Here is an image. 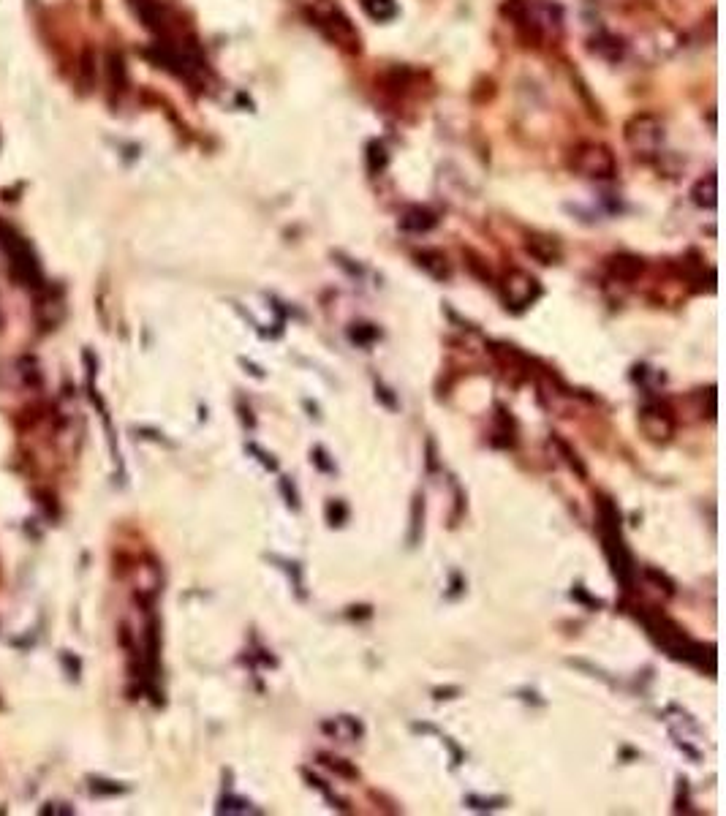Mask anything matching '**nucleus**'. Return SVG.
<instances>
[{"instance_id": "f257e3e1", "label": "nucleus", "mask_w": 726, "mask_h": 816, "mask_svg": "<svg viewBox=\"0 0 726 816\" xmlns=\"http://www.w3.org/2000/svg\"><path fill=\"white\" fill-rule=\"evenodd\" d=\"M308 20L313 28L321 30V36L335 44L349 55H357L362 49V36H359L357 25L351 22L346 11L340 9L332 0H313L308 6Z\"/></svg>"}, {"instance_id": "f03ea898", "label": "nucleus", "mask_w": 726, "mask_h": 816, "mask_svg": "<svg viewBox=\"0 0 726 816\" xmlns=\"http://www.w3.org/2000/svg\"><path fill=\"white\" fill-rule=\"evenodd\" d=\"M0 251L6 256V264H9L11 275L17 281L30 286V289L41 286L39 256L30 248L28 240L14 226L6 224V221H0Z\"/></svg>"}, {"instance_id": "7ed1b4c3", "label": "nucleus", "mask_w": 726, "mask_h": 816, "mask_svg": "<svg viewBox=\"0 0 726 816\" xmlns=\"http://www.w3.org/2000/svg\"><path fill=\"white\" fill-rule=\"evenodd\" d=\"M623 139L626 145L631 147V153H637L642 158H653L659 156L661 147H664V139H667V131H664V120L653 112H642V115H634L623 126Z\"/></svg>"}, {"instance_id": "20e7f679", "label": "nucleus", "mask_w": 726, "mask_h": 816, "mask_svg": "<svg viewBox=\"0 0 726 816\" xmlns=\"http://www.w3.org/2000/svg\"><path fill=\"white\" fill-rule=\"evenodd\" d=\"M572 169L588 180H612L618 175V161L601 142H582L572 150Z\"/></svg>"}, {"instance_id": "39448f33", "label": "nucleus", "mask_w": 726, "mask_h": 816, "mask_svg": "<svg viewBox=\"0 0 726 816\" xmlns=\"http://www.w3.org/2000/svg\"><path fill=\"white\" fill-rule=\"evenodd\" d=\"M501 289H504L506 305H512L514 311H523V308H528V305L539 300V294H542V286H539V281L533 278L531 272H525V270L506 272Z\"/></svg>"}, {"instance_id": "423d86ee", "label": "nucleus", "mask_w": 726, "mask_h": 816, "mask_svg": "<svg viewBox=\"0 0 726 816\" xmlns=\"http://www.w3.org/2000/svg\"><path fill=\"white\" fill-rule=\"evenodd\" d=\"M639 425L645 430V436L653 441H667L675 433V419L664 406H645L639 414Z\"/></svg>"}, {"instance_id": "0eeeda50", "label": "nucleus", "mask_w": 726, "mask_h": 816, "mask_svg": "<svg viewBox=\"0 0 726 816\" xmlns=\"http://www.w3.org/2000/svg\"><path fill=\"white\" fill-rule=\"evenodd\" d=\"M436 224V213H430L427 207H408L406 213L400 215V229H406V232H430Z\"/></svg>"}, {"instance_id": "6e6552de", "label": "nucleus", "mask_w": 726, "mask_h": 816, "mask_svg": "<svg viewBox=\"0 0 726 816\" xmlns=\"http://www.w3.org/2000/svg\"><path fill=\"white\" fill-rule=\"evenodd\" d=\"M691 199L697 207H705V210H713L718 204V177L710 172V175L699 177L694 188H691Z\"/></svg>"}, {"instance_id": "1a4fd4ad", "label": "nucleus", "mask_w": 726, "mask_h": 816, "mask_svg": "<svg viewBox=\"0 0 726 816\" xmlns=\"http://www.w3.org/2000/svg\"><path fill=\"white\" fill-rule=\"evenodd\" d=\"M131 3H134L136 14L142 17L147 28L155 30V33L166 30V11L158 0H131Z\"/></svg>"}, {"instance_id": "9d476101", "label": "nucleus", "mask_w": 726, "mask_h": 816, "mask_svg": "<svg viewBox=\"0 0 726 816\" xmlns=\"http://www.w3.org/2000/svg\"><path fill=\"white\" fill-rule=\"evenodd\" d=\"M610 272L615 278H620V281H634V278H639V272H642V259H637V256H626V253L612 256Z\"/></svg>"}, {"instance_id": "9b49d317", "label": "nucleus", "mask_w": 726, "mask_h": 816, "mask_svg": "<svg viewBox=\"0 0 726 816\" xmlns=\"http://www.w3.org/2000/svg\"><path fill=\"white\" fill-rule=\"evenodd\" d=\"M417 259H419V267L430 272V275H433L436 281H444V278H449V275H452L449 264H446V256L441 251H422Z\"/></svg>"}, {"instance_id": "f8f14e48", "label": "nucleus", "mask_w": 726, "mask_h": 816, "mask_svg": "<svg viewBox=\"0 0 726 816\" xmlns=\"http://www.w3.org/2000/svg\"><path fill=\"white\" fill-rule=\"evenodd\" d=\"M528 251H531L542 264H552L561 259V248H558V243L550 240V237H531V240H528Z\"/></svg>"}, {"instance_id": "ddd939ff", "label": "nucleus", "mask_w": 726, "mask_h": 816, "mask_svg": "<svg viewBox=\"0 0 726 816\" xmlns=\"http://www.w3.org/2000/svg\"><path fill=\"white\" fill-rule=\"evenodd\" d=\"M359 6L365 9L370 20L389 22L397 17V3L395 0H359Z\"/></svg>"}, {"instance_id": "4468645a", "label": "nucleus", "mask_w": 726, "mask_h": 816, "mask_svg": "<svg viewBox=\"0 0 726 816\" xmlns=\"http://www.w3.org/2000/svg\"><path fill=\"white\" fill-rule=\"evenodd\" d=\"M351 335H354V340H359V343H368L370 338H376V330H354Z\"/></svg>"}]
</instances>
